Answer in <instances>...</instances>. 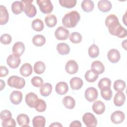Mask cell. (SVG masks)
<instances>
[{
  "label": "cell",
  "mask_w": 127,
  "mask_h": 127,
  "mask_svg": "<svg viewBox=\"0 0 127 127\" xmlns=\"http://www.w3.org/2000/svg\"><path fill=\"white\" fill-rule=\"evenodd\" d=\"M105 25L111 35L116 36L120 38H123L127 36V30L120 23L116 15L114 14L109 15L106 18Z\"/></svg>",
  "instance_id": "1"
},
{
  "label": "cell",
  "mask_w": 127,
  "mask_h": 127,
  "mask_svg": "<svg viewBox=\"0 0 127 127\" xmlns=\"http://www.w3.org/2000/svg\"><path fill=\"white\" fill-rule=\"evenodd\" d=\"M80 19L79 13L75 10H72L65 14L62 18V23L66 28L75 27Z\"/></svg>",
  "instance_id": "2"
},
{
  "label": "cell",
  "mask_w": 127,
  "mask_h": 127,
  "mask_svg": "<svg viewBox=\"0 0 127 127\" xmlns=\"http://www.w3.org/2000/svg\"><path fill=\"white\" fill-rule=\"evenodd\" d=\"M7 82L9 86L18 89H22L25 85V80L24 78L16 75L10 76Z\"/></svg>",
  "instance_id": "3"
},
{
  "label": "cell",
  "mask_w": 127,
  "mask_h": 127,
  "mask_svg": "<svg viewBox=\"0 0 127 127\" xmlns=\"http://www.w3.org/2000/svg\"><path fill=\"white\" fill-rule=\"evenodd\" d=\"M24 4L23 11L26 14L27 16L32 18L34 17L37 13V10L35 6L32 4L33 1L32 0H21Z\"/></svg>",
  "instance_id": "4"
},
{
  "label": "cell",
  "mask_w": 127,
  "mask_h": 127,
  "mask_svg": "<svg viewBox=\"0 0 127 127\" xmlns=\"http://www.w3.org/2000/svg\"><path fill=\"white\" fill-rule=\"evenodd\" d=\"M41 11L44 14H49L53 10V5L50 0H37L36 1Z\"/></svg>",
  "instance_id": "5"
},
{
  "label": "cell",
  "mask_w": 127,
  "mask_h": 127,
  "mask_svg": "<svg viewBox=\"0 0 127 127\" xmlns=\"http://www.w3.org/2000/svg\"><path fill=\"white\" fill-rule=\"evenodd\" d=\"M82 121L87 127H94L97 125V120L94 115L89 112L85 113L82 117Z\"/></svg>",
  "instance_id": "6"
},
{
  "label": "cell",
  "mask_w": 127,
  "mask_h": 127,
  "mask_svg": "<svg viewBox=\"0 0 127 127\" xmlns=\"http://www.w3.org/2000/svg\"><path fill=\"white\" fill-rule=\"evenodd\" d=\"M69 31L63 26H59L55 32V37L58 40H65L69 36Z\"/></svg>",
  "instance_id": "7"
},
{
  "label": "cell",
  "mask_w": 127,
  "mask_h": 127,
  "mask_svg": "<svg viewBox=\"0 0 127 127\" xmlns=\"http://www.w3.org/2000/svg\"><path fill=\"white\" fill-rule=\"evenodd\" d=\"M85 97L89 102H93L95 101L98 97V91L93 87L87 88L85 91Z\"/></svg>",
  "instance_id": "8"
},
{
  "label": "cell",
  "mask_w": 127,
  "mask_h": 127,
  "mask_svg": "<svg viewBox=\"0 0 127 127\" xmlns=\"http://www.w3.org/2000/svg\"><path fill=\"white\" fill-rule=\"evenodd\" d=\"M20 57L15 55L14 54H11L7 58L6 63L7 65L11 68H17L20 64L21 60Z\"/></svg>",
  "instance_id": "9"
},
{
  "label": "cell",
  "mask_w": 127,
  "mask_h": 127,
  "mask_svg": "<svg viewBox=\"0 0 127 127\" xmlns=\"http://www.w3.org/2000/svg\"><path fill=\"white\" fill-rule=\"evenodd\" d=\"M65 69L66 72L68 74H75L78 70V64L74 60H69L66 63L65 65Z\"/></svg>",
  "instance_id": "10"
},
{
  "label": "cell",
  "mask_w": 127,
  "mask_h": 127,
  "mask_svg": "<svg viewBox=\"0 0 127 127\" xmlns=\"http://www.w3.org/2000/svg\"><path fill=\"white\" fill-rule=\"evenodd\" d=\"M125 115L124 113L121 111H116L114 112L111 116V120L115 124H119L122 123L125 120Z\"/></svg>",
  "instance_id": "11"
},
{
  "label": "cell",
  "mask_w": 127,
  "mask_h": 127,
  "mask_svg": "<svg viewBox=\"0 0 127 127\" xmlns=\"http://www.w3.org/2000/svg\"><path fill=\"white\" fill-rule=\"evenodd\" d=\"M107 57L109 61L112 63H118L121 59V55L119 51L115 49L109 50L108 53Z\"/></svg>",
  "instance_id": "12"
},
{
  "label": "cell",
  "mask_w": 127,
  "mask_h": 127,
  "mask_svg": "<svg viewBox=\"0 0 127 127\" xmlns=\"http://www.w3.org/2000/svg\"><path fill=\"white\" fill-rule=\"evenodd\" d=\"M38 99L37 95L33 92H30L25 96V102L26 104L30 108L35 107V104Z\"/></svg>",
  "instance_id": "13"
},
{
  "label": "cell",
  "mask_w": 127,
  "mask_h": 127,
  "mask_svg": "<svg viewBox=\"0 0 127 127\" xmlns=\"http://www.w3.org/2000/svg\"><path fill=\"white\" fill-rule=\"evenodd\" d=\"M92 110L96 114L101 115L105 111V105L101 101H96L92 105Z\"/></svg>",
  "instance_id": "14"
},
{
  "label": "cell",
  "mask_w": 127,
  "mask_h": 127,
  "mask_svg": "<svg viewBox=\"0 0 127 127\" xmlns=\"http://www.w3.org/2000/svg\"><path fill=\"white\" fill-rule=\"evenodd\" d=\"M97 6L98 9L103 12H107L109 11L112 7L111 2L107 0H101L98 1Z\"/></svg>",
  "instance_id": "15"
},
{
  "label": "cell",
  "mask_w": 127,
  "mask_h": 127,
  "mask_svg": "<svg viewBox=\"0 0 127 127\" xmlns=\"http://www.w3.org/2000/svg\"><path fill=\"white\" fill-rule=\"evenodd\" d=\"M13 54L20 57L25 51V45L21 42H17L12 47Z\"/></svg>",
  "instance_id": "16"
},
{
  "label": "cell",
  "mask_w": 127,
  "mask_h": 127,
  "mask_svg": "<svg viewBox=\"0 0 127 127\" xmlns=\"http://www.w3.org/2000/svg\"><path fill=\"white\" fill-rule=\"evenodd\" d=\"M22 93L19 91H13L10 95V100L14 105H18L22 100Z\"/></svg>",
  "instance_id": "17"
},
{
  "label": "cell",
  "mask_w": 127,
  "mask_h": 127,
  "mask_svg": "<svg viewBox=\"0 0 127 127\" xmlns=\"http://www.w3.org/2000/svg\"><path fill=\"white\" fill-rule=\"evenodd\" d=\"M91 70L95 73L100 74L103 73L105 71V67L102 62L99 61H94L91 66Z\"/></svg>",
  "instance_id": "18"
},
{
  "label": "cell",
  "mask_w": 127,
  "mask_h": 127,
  "mask_svg": "<svg viewBox=\"0 0 127 127\" xmlns=\"http://www.w3.org/2000/svg\"><path fill=\"white\" fill-rule=\"evenodd\" d=\"M9 14L5 6L0 5V24L1 25L5 24L8 21Z\"/></svg>",
  "instance_id": "19"
},
{
  "label": "cell",
  "mask_w": 127,
  "mask_h": 127,
  "mask_svg": "<svg viewBox=\"0 0 127 127\" xmlns=\"http://www.w3.org/2000/svg\"><path fill=\"white\" fill-rule=\"evenodd\" d=\"M126 100V96L122 91L117 92L114 98V105L117 107H121L124 105Z\"/></svg>",
  "instance_id": "20"
},
{
  "label": "cell",
  "mask_w": 127,
  "mask_h": 127,
  "mask_svg": "<svg viewBox=\"0 0 127 127\" xmlns=\"http://www.w3.org/2000/svg\"><path fill=\"white\" fill-rule=\"evenodd\" d=\"M56 92L59 95H64L68 90V86L65 82L61 81L58 82L55 87Z\"/></svg>",
  "instance_id": "21"
},
{
  "label": "cell",
  "mask_w": 127,
  "mask_h": 127,
  "mask_svg": "<svg viewBox=\"0 0 127 127\" xmlns=\"http://www.w3.org/2000/svg\"><path fill=\"white\" fill-rule=\"evenodd\" d=\"M24 4L22 1H15L11 4V10L15 14H19L23 11Z\"/></svg>",
  "instance_id": "22"
},
{
  "label": "cell",
  "mask_w": 127,
  "mask_h": 127,
  "mask_svg": "<svg viewBox=\"0 0 127 127\" xmlns=\"http://www.w3.org/2000/svg\"><path fill=\"white\" fill-rule=\"evenodd\" d=\"M19 71L22 76L27 77L32 73V65L29 63H25L20 67Z\"/></svg>",
  "instance_id": "23"
},
{
  "label": "cell",
  "mask_w": 127,
  "mask_h": 127,
  "mask_svg": "<svg viewBox=\"0 0 127 127\" xmlns=\"http://www.w3.org/2000/svg\"><path fill=\"white\" fill-rule=\"evenodd\" d=\"M69 83L70 87L73 90H78L80 89L83 84L82 80L78 77L72 78L70 80Z\"/></svg>",
  "instance_id": "24"
},
{
  "label": "cell",
  "mask_w": 127,
  "mask_h": 127,
  "mask_svg": "<svg viewBox=\"0 0 127 127\" xmlns=\"http://www.w3.org/2000/svg\"><path fill=\"white\" fill-rule=\"evenodd\" d=\"M16 121L18 125L21 127H29V118L25 114H20L16 117Z\"/></svg>",
  "instance_id": "25"
},
{
  "label": "cell",
  "mask_w": 127,
  "mask_h": 127,
  "mask_svg": "<svg viewBox=\"0 0 127 127\" xmlns=\"http://www.w3.org/2000/svg\"><path fill=\"white\" fill-rule=\"evenodd\" d=\"M52 86L50 83H43L40 87V92L41 95L44 97L48 96L52 92Z\"/></svg>",
  "instance_id": "26"
},
{
  "label": "cell",
  "mask_w": 127,
  "mask_h": 127,
  "mask_svg": "<svg viewBox=\"0 0 127 127\" xmlns=\"http://www.w3.org/2000/svg\"><path fill=\"white\" fill-rule=\"evenodd\" d=\"M57 50L60 55H65L69 54L70 47L68 44L65 43H60L57 46Z\"/></svg>",
  "instance_id": "27"
},
{
  "label": "cell",
  "mask_w": 127,
  "mask_h": 127,
  "mask_svg": "<svg viewBox=\"0 0 127 127\" xmlns=\"http://www.w3.org/2000/svg\"><path fill=\"white\" fill-rule=\"evenodd\" d=\"M63 103L64 107L68 109H72L75 105V102L73 98L69 96H65L63 99Z\"/></svg>",
  "instance_id": "28"
},
{
  "label": "cell",
  "mask_w": 127,
  "mask_h": 127,
  "mask_svg": "<svg viewBox=\"0 0 127 127\" xmlns=\"http://www.w3.org/2000/svg\"><path fill=\"white\" fill-rule=\"evenodd\" d=\"M46 124L45 117L41 116H37L33 118L32 124L34 127H44Z\"/></svg>",
  "instance_id": "29"
},
{
  "label": "cell",
  "mask_w": 127,
  "mask_h": 127,
  "mask_svg": "<svg viewBox=\"0 0 127 127\" xmlns=\"http://www.w3.org/2000/svg\"><path fill=\"white\" fill-rule=\"evenodd\" d=\"M81 6L83 11L86 12H89L93 10L94 4L92 0H84L82 1Z\"/></svg>",
  "instance_id": "30"
},
{
  "label": "cell",
  "mask_w": 127,
  "mask_h": 127,
  "mask_svg": "<svg viewBox=\"0 0 127 127\" xmlns=\"http://www.w3.org/2000/svg\"><path fill=\"white\" fill-rule=\"evenodd\" d=\"M33 44L37 47L43 46L46 43V38L42 35H36L32 38Z\"/></svg>",
  "instance_id": "31"
},
{
  "label": "cell",
  "mask_w": 127,
  "mask_h": 127,
  "mask_svg": "<svg viewBox=\"0 0 127 127\" xmlns=\"http://www.w3.org/2000/svg\"><path fill=\"white\" fill-rule=\"evenodd\" d=\"M31 26L34 30L37 32L42 31L44 27L43 22L41 19L39 18L35 19L32 22Z\"/></svg>",
  "instance_id": "32"
},
{
  "label": "cell",
  "mask_w": 127,
  "mask_h": 127,
  "mask_svg": "<svg viewBox=\"0 0 127 127\" xmlns=\"http://www.w3.org/2000/svg\"><path fill=\"white\" fill-rule=\"evenodd\" d=\"M45 22L48 27H53L57 24V17L54 14L48 15L45 18Z\"/></svg>",
  "instance_id": "33"
},
{
  "label": "cell",
  "mask_w": 127,
  "mask_h": 127,
  "mask_svg": "<svg viewBox=\"0 0 127 127\" xmlns=\"http://www.w3.org/2000/svg\"><path fill=\"white\" fill-rule=\"evenodd\" d=\"M98 74L95 73L91 69L87 70L85 74V78L87 82H94L98 77Z\"/></svg>",
  "instance_id": "34"
},
{
  "label": "cell",
  "mask_w": 127,
  "mask_h": 127,
  "mask_svg": "<svg viewBox=\"0 0 127 127\" xmlns=\"http://www.w3.org/2000/svg\"><path fill=\"white\" fill-rule=\"evenodd\" d=\"M34 72L38 74L44 73L46 69V65L45 64L41 61L37 62L34 65Z\"/></svg>",
  "instance_id": "35"
},
{
  "label": "cell",
  "mask_w": 127,
  "mask_h": 127,
  "mask_svg": "<svg viewBox=\"0 0 127 127\" xmlns=\"http://www.w3.org/2000/svg\"><path fill=\"white\" fill-rule=\"evenodd\" d=\"M99 49L96 45L93 44L89 47L88 49V55L91 58H97L99 56Z\"/></svg>",
  "instance_id": "36"
},
{
  "label": "cell",
  "mask_w": 127,
  "mask_h": 127,
  "mask_svg": "<svg viewBox=\"0 0 127 127\" xmlns=\"http://www.w3.org/2000/svg\"><path fill=\"white\" fill-rule=\"evenodd\" d=\"M111 85V81L109 78L107 77H104L101 79L98 84V87L100 90L105 89V88H110Z\"/></svg>",
  "instance_id": "37"
},
{
  "label": "cell",
  "mask_w": 127,
  "mask_h": 127,
  "mask_svg": "<svg viewBox=\"0 0 127 127\" xmlns=\"http://www.w3.org/2000/svg\"><path fill=\"white\" fill-rule=\"evenodd\" d=\"M47 105L45 101L41 99H38L35 104L34 108L39 112H43L46 109Z\"/></svg>",
  "instance_id": "38"
},
{
  "label": "cell",
  "mask_w": 127,
  "mask_h": 127,
  "mask_svg": "<svg viewBox=\"0 0 127 127\" xmlns=\"http://www.w3.org/2000/svg\"><path fill=\"white\" fill-rule=\"evenodd\" d=\"M59 2L63 7L71 8L76 5L77 1L76 0H60Z\"/></svg>",
  "instance_id": "39"
},
{
  "label": "cell",
  "mask_w": 127,
  "mask_h": 127,
  "mask_svg": "<svg viewBox=\"0 0 127 127\" xmlns=\"http://www.w3.org/2000/svg\"><path fill=\"white\" fill-rule=\"evenodd\" d=\"M69 40L72 43L77 44L81 42L82 39V37L81 35L78 32H73L70 34L69 36Z\"/></svg>",
  "instance_id": "40"
},
{
  "label": "cell",
  "mask_w": 127,
  "mask_h": 127,
  "mask_svg": "<svg viewBox=\"0 0 127 127\" xmlns=\"http://www.w3.org/2000/svg\"><path fill=\"white\" fill-rule=\"evenodd\" d=\"M126 87V82L122 80L118 79L114 82V88L117 92L123 91L125 89Z\"/></svg>",
  "instance_id": "41"
},
{
  "label": "cell",
  "mask_w": 127,
  "mask_h": 127,
  "mask_svg": "<svg viewBox=\"0 0 127 127\" xmlns=\"http://www.w3.org/2000/svg\"><path fill=\"white\" fill-rule=\"evenodd\" d=\"M102 97L105 100L109 101L111 99L113 96V92L110 88H105L100 90Z\"/></svg>",
  "instance_id": "42"
},
{
  "label": "cell",
  "mask_w": 127,
  "mask_h": 127,
  "mask_svg": "<svg viewBox=\"0 0 127 127\" xmlns=\"http://www.w3.org/2000/svg\"><path fill=\"white\" fill-rule=\"evenodd\" d=\"M12 40L11 36L7 33L2 34L0 36V41L1 44L3 45H8L9 44Z\"/></svg>",
  "instance_id": "43"
},
{
  "label": "cell",
  "mask_w": 127,
  "mask_h": 127,
  "mask_svg": "<svg viewBox=\"0 0 127 127\" xmlns=\"http://www.w3.org/2000/svg\"><path fill=\"white\" fill-rule=\"evenodd\" d=\"M31 82L34 86L36 87H39L43 84V80L41 77L36 76H34L31 79Z\"/></svg>",
  "instance_id": "44"
},
{
  "label": "cell",
  "mask_w": 127,
  "mask_h": 127,
  "mask_svg": "<svg viewBox=\"0 0 127 127\" xmlns=\"http://www.w3.org/2000/svg\"><path fill=\"white\" fill-rule=\"evenodd\" d=\"M1 125H2V126L3 127H15L16 125L15 120L12 118L2 121Z\"/></svg>",
  "instance_id": "45"
},
{
  "label": "cell",
  "mask_w": 127,
  "mask_h": 127,
  "mask_svg": "<svg viewBox=\"0 0 127 127\" xmlns=\"http://www.w3.org/2000/svg\"><path fill=\"white\" fill-rule=\"evenodd\" d=\"M12 117L11 112L8 110H4L0 112V117L2 121L10 119Z\"/></svg>",
  "instance_id": "46"
},
{
  "label": "cell",
  "mask_w": 127,
  "mask_h": 127,
  "mask_svg": "<svg viewBox=\"0 0 127 127\" xmlns=\"http://www.w3.org/2000/svg\"><path fill=\"white\" fill-rule=\"evenodd\" d=\"M8 73V70L5 66L2 65L0 66V77H4L6 76Z\"/></svg>",
  "instance_id": "47"
},
{
  "label": "cell",
  "mask_w": 127,
  "mask_h": 127,
  "mask_svg": "<svg viewBox=\"0 0 127 127\" xmlns=\"http://www.w3.org/2000/svg\"><path fill=\"white\" fill-rule=\"evenodd\" d=\"M82 126V125L81 124V122L79 121H74L73 122H72L70 125L69 127H81Z\"/></svg>",
  "instance_id": "48"
},
{
  "label": "cell",
  "mask_w": 127,
  "mask_h": 127,
  "mask_svg": "<svg viewBox=\"0 0 127 127\" xmlns=\"http://www.w3.org/2000/svg\"><path fill=\"white\" fill-rule=\"evenodd\" d=\"M49 127H63V125L58 122H55L50 125Z\"/></svg>",
  "instance_id": "49"
},
{
  "label": "cell",
  "mask_w": 127,
  "mask_h": 127,
  "mask_svg": "<svg viewBox=\"0 0 127 127\" xmlns=\"http://www.w3.org/2000/svg\"><path fill=\"white\" fill-rule=\"evenodd\" d=\"M0 90H2L5 87V84L4 81H3L2 80H1V79L0 80Z\"/></svg>",
  "instance_id": "50"
},
{
  "label": "cell",
  "mask_w": 127,
  "mask_h": 127,
  "mask_svg": "<svg viewBox=\"0 0 127 127\" xmlns=\"http://www.w3.org/2000/svg\"><path fill=\"white\" fill-rule=\"evenodd\" d=\"M126 42H127V40H124V41H123V42H122V47H123L125 50L127 49H126V48H127V46H126V45H127V44H126Z\"/></svg>",
  "instance_id": "51"
},
{
  "label": "cell",
  "mask_w": 127,
  "mask_h": 127,
  "mask_svg": "<svg viewBox=\"0 0 127 127\" xmlns=\"http://www.w3.org/2000/svg\"><path fill=\"white\" fill-rule=\"evenodd\" d=\"M126 12L125 13V14H124V16L123 17V22H124V24L126 25H127V24H126Z\"/></svg>",
  "instance_id": "52"
}]
</instances>
